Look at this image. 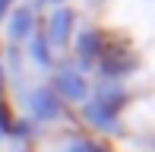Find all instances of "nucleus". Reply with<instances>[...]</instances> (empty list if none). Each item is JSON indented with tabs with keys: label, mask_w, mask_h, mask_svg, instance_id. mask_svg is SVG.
<instances>
[{
	"label": "nucleus",
	"mask_w": 155,
	"mask_h": 152,
	"mask_svg": "<svg viewBox=\"0 0 155 152\" xmlns=\"http://www.w3.org/2000/svg\"><path fill=\"white\" fill-rule=\"evenodd\" d=\"M38 29V22H35V10L32 6H13L10 10V22H6V35H10L13 45H19V41L32 38V32Z\"/></svg>",
	"instance_id": "nucleus-1"
},
{
	"label": "nucleus",
	"mask_w": 155,
	"mask_h": 152,
	"mask_svg": "<svg viewBox=\"0 0 155 152\" xmlns=\"http://www.w3.org/2000/svg\"><path fill=\"white\" fill-rule=\"evenodd\" d=\"M73 22H76V13L70 10L67 3L63 6H57V10L51 13V19H48V41L51 45H67L70 41V35H73Z\"/></svg>",
	"instance_id": "nucleus-2"
},
{
	"label": "nucleus",
	"mask_w": 155,
	"mask_h": 152,
	"mask_svg": "<svg viewBox=\"0 0 155 152\" xmlns=\"http://www.w3.org/2000/svg\"><path fill=\"white\" fill-rule=\"evenodd\" d=\"M101 41H104L101 32H95V29H86L79 35V41H76V54H79V67H82V70H89V67L104 54V45H101Z\"/></svg>",
	"instance_id": "nucleus-3"
},
{
	"label": "nucleus",
	"mask_w": 155,
	"mask_h": 152,
	"mask_svg": "<svg viewBox=\"0 0 155 152\" xmlns=\"http://www.w3.org/2000/svg\"><path fill=\"white\" fill-rule=\"evenodd\" d=\"M57 89L67 95V98H86V79H82L79 70H60Z\"/></svg>",
	"instance_id": "nucleus-4"
},
{
	"label": "nucleus",
	"mask_w": 155,
	"mask_h": 152,
	"mask_svg": "<svg viewBox=\"0 0 155 152\" xmlns=\"http://www.w3.org/2000/svg\"><path fill=\"white\" fill-rule=\"evenodd\" d=\"M32 45H29V54H32V60L38 67H51L54 64V57H51V41H48L45 35V29H38V32H32Z\"/></svg>",
	"instance_id": "nucleus-5"
},
{
	"label": "nucleus",
	"mask_w": 155,
	"mask_h": 152,
	"mask_svg": "<svg viewBox=\"0 0 155 152\" xmlns=\"http://www.w3.org/2000/svg\"><path fill=\"white\" fill-rule=\"evenodd\" d=\"M32 108H35V114H38V117H54V114H57V108H60V98L51 92V89H41V92H35Z\"/></svg>",
	"instance_id": "nucleus-6"
},
{
	"label": "nucleus",
	"mask_w": 155,
	"mask_h": 152,
	"mask_svg": "<svg viewBox=\"0 0 155 152\" xmlns=\"http://www.w3.org/2000/svg\"><path fill=\"white\" fill-rule=\"evenodd\" d=\"M10 10H13V0H0V22L10 16Z\"/></svg>",
	"instance_id": "nucleus-7"
}]
</instances>
